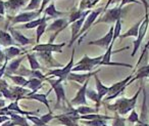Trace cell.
Wrapping results in <instances>:
<instances>
[{"label":"cell","mask_w":149,"mask_h":126,"mask_svg":"<svg viewBox=\"0 0 149 126\" xmlns=\"http://www.w3.org/2000/svg\"><path fill=\"white\" fill-rule=\"evenodd\" d=\"M142 88H139L137 90V92L135 93V95L131 99H126V97H122V99H118V101H116L113 103H110V105H106V108H107L109 111L112 112H116V114L123 116V115H127L129 112L133 111L136 106L137 99H138V96L140 94Z\"/></svg>","instance_id":"obj_1"},{"label":"cell","mask_w":149,"mask_h":126,"mask_svg":"<svg viewBox=\"0 0 149 126\" xmlns=\"http://www.w3.org/2000/svg\"><path fill=\"white\" fill-rule=\"evenodd\" d=\"M79 118L80 115L72 108H70V111H68L65 114L54 116V119L58 120L60 124L64 126H79Z\"/></svg>","instance_id":"obj_2"},{"label":"cell","mask_w":149,"mask_h":126,"mask_svg":"<svg viewBox=\"0 0 149 126\" xmlns=\"http://www.w3.org/2000/svg\"><path fill=\"white\" fill-rule=\"evenodd\" d=\"M148 25H149L148 9L146 8V15H145V19L142 20V23H141L140 28H139L138 36H137V38L134 40V49H133L132 53H131V56H134L135 54L137 53L139 47H140L141 44H142V41H143V39H144L145 35H146L147 29H148Z\"/></svg>","instance_id":"obj_3"},{"label":"cell","mask_w":149,"mask_h":126,"mask_svg":"<svg viewBox=\"0 0 149 126\" xmlns=\"http://www.w3.org/2000/svg\"><path fill=\"white\" fill-rule=\"evenodd\" d=\"M74 49H72V56H70V61L63 67V68L59 69H54V70H50L48 72L47 75H52V76H55L58 78V80H60L62 82L63 80H66L68 76L70 75V73L72 72V69L74 68Z\"/></svg>","instance_id":"obj_4"},{"label":"cell","mask_w":149,"mask_h":126,"mask_svg":"<svg viewBox=\"0 0 149 126\" xmlns=\"http://www.w3.org/2000/svg\"><path fill=\"white\" fill-rule=\"evenodd\" d=\"M132 78H133V75H131V76L127 77L124 80L111 85V86L109 87V89H108V93H107V95H106L105 101H110V99H116V96H118V95L124 91V89L128 86V83L130 82V80Z\"/></svg>","instance_id":"obj_5"},{"label":"cell","mask_w":149,"mask_h":126,"mask_svg":"<svg viewBox=\"0 0 149 126\" xmlns=\"http://www.w3.org/2000/svg\"><path fill=\"white\" fill-rule=\"evenodd\" d=\"M122 11L123 8L120 7H114L109 11H106V13L103 15V17L100 18L97 22L94 23V25H97L99 23H106V24H116V22H118V20H120L122 17Z\"/></svg>","instance_id":"obj_6"},{"label":"cell","mask_w":149,"mask_h":126,"mask_svg":"<svg viewBox=\"0 0 149 126\" xmlns=\"http://www.w3.org/2000/svg\"><path fill=\"white\" fill-rule=\"evenodd\" d=\"M101 13H102V8L100 7V8L95 9V11H91V13H90L89 15H87V19H86V21L84 22L83 27H82L81 32H80V34H79V37H80V36H82V37L79 39V41H78V43H79V44L81 43L82 40H83V38L85 37L86 32H87L88 30L90 29V27H91V26L94 25L96 19H97L98 15H99Z\"/></svg>","instance_id":"obj_7"},{"label":"cell","mask_w":149,"mask_h":126,"mask_svg":"<svg viewBox=\"0 0 149 126\" xmlns=\"http://www.w3.org/2000/svg\"><path fill=\"white\" fill-rule=\"evenodd\" d=\"M49 83L51 84L52 86V89L54 90L55 92V95H56V108H58L59 103H68V99L65 97V91H64V88H63V85H62L61 81L60 80H50L48 79Z\"/></svg>","instance_id":"obj_8"},{"label":"cell","mask_w":149,"mask_h":126,"mask_svg":"<svg viewBox=\"0 0 149 126\" xmlns=\"http://www.w3.org/2000/svg\"><path fill=\"white\" fill-rule=\"evenodd\" d=\"M89 84V79L85 81L83 86L78 90L77 94L74 95V99H70V103L72 106H88L87 99H86V91H87V87Z\"/></svg>","instance_id":"obj_9"},{"label":"cell","mask_w":149,"mask_h":126,"mask_svg":"<svg viewBox=\"0 0 149 126\" xmlns=\"http://www.w3.org/2000/svg\"><path fill=\"white\" fill-rule=\"evenodd\" d=\"M65 45V43L61 44H53V43H46V44H37L33 47V51L36 52H62V47Z\"/></svg>","instance_id":"obj_10"},{"label":"cell","mask_w":149,"mask_h":126,"mask_svg":"<svg viewBox=\"0 0 149 126\" xmlns=\"http://www.w3.org/2000/svg\"><path fill=\"white\" fill-rule=\"evenodd\" d=\"M112 38H113V26L110 27L109 31L106 33V35H104L102 38H99V39H97V40L90 41L88 44H89V45H96V46H99V47H103L107 49L110 44H111Z\"/></svg>","instance_id":"obj_11"},{"label":"cell","mask_w":149,"mask_h":126,"mask_svg":"<svg viewBox=\"0 0 149 126\" xmlns=\"http://www.w3.org/2000/svg\"><path fill=\"white\" fill-rule=\"evenodd\" d=\"M40 15L39 11H25V13H22L19 15H15V18L11 19L13 24H19V23H29L34 20H36V18Z\"/></svg>","instance_id":"obj_12"},{"label":"cell","mask_w":149,"mask_h":126,"mask_svg":"<svg viewBox=\"0 0 149 126\" xmlns=\"http://www.w3.org/2000/svg\"><path fill=\"white\" fill-rule=\"evenodd\" d=\"M68 21H66L65 19L55 20V21H54L53 23H52L51 25H50L49 27L46 29L47 31H49V32H54V36L51 38V39H50L49 43H52V41L55 39V37L58 35V34H59V32H61L64 28H66V26H68Z\"/></svg>","instance_id":"obj_13"},{"label":"cell","mask_w":149,"mask_h":126,"mask_svg":"<svg viewBox=\"0 0 149 126\" xmlns=\"http://www.w3.org/2000/svg\"><path fill=\"white\" fill-rule=\"evenodd\" d=\"M84 22H85V17L70 24V29H72V38H70V44H68V46H72V44H74V42L77 40V38H79V34H80V32H81L82 27H83Z\"/></svg>","instance_id":"obj_14"},{"label":"cell","mask_w":149,"mask_h":126,"mask_svg":"<svg viewBox=\"0 0 149 126\" xmlns=\"http://www.w3.org/2000/svg\"><path fill=\"white\" fill-rule=\"evenodd\" d=\"M52 89H50L49 91H48L47 93H31V92H29L27 95H26L24 99H34V101H39V103H43V105H45V107L48 109V111L49 112H52L51 111V109H50V106H49V101H48V99H47V96H48V94L50 93V91H51Z\"/></svg>","instance_id":"obj_15"},{"label":"cell","mask_w":149,"mask_h":126,"mask_svg":"<svg viewBox=\"0 0 149 126\" xmlns=\"http://www.w3.org/2000/svg\"><path fill=\"white\" fill-rule=\"evenodd\" d=\"M4 111H10V112H13V113H17V114H19V115H36L38 113L37 112H28V111H24L19 108V101H13L11 103H9L7 107H4L3 109L0 110V112H4Z\"/></svg>","instance_id":"obj_16"},{"label":"cell","mask_w":149,"mask_h":126,"mask_svg":"<svg viewBox=\"0 0 149 126\" xmlns=\"http://www.w3.org/2000/svg\"><path fill=\"white\" fill-rule=\"evenodd\" d=\"M101 60H102V56H96V58H90V56H84L83 58L76 64V66H77V65H86V66L90 67V68L93 70L94 67L100 66Z\"/></svg>","instance_id":"obj_17"},{"label":"cell","mask_w":149,"mask_h":126,"mask_svg":"<svg viewBox=\"0 0 149 126\" xmlns=\"http://www.w3.org/2000/svg\"><path fill=\"white\" fill-rule=\"evenodd\" d=\"M97 73H98V71L93 72V73L89 72V73H87V74H74V73L70 72V75L68 76V78H66V80L74 81V82H78V83H80V84H84L87 79H89L91 76H94V75L97 74Z\"/></svg>","instance_id":"obj_18"},{"label":"cell","mask_w":149,"mask_h":126,"mask_svg":"<svg viewBox=\"0 0 149 126\" xmlns=\"http://www.w3.org/2000/svg\"><path fill=\"white\" fill-rule=\"evenodd\" d=\"M2 113H4L6 116H8V117L10 118V120H13L17 126H30V124L28 123L27 118L19 115V114L13 113V112H10V111H4V112H2Z\"/></svg>","instance_id":"obj_19"},{"label":"cell","mask_w":149,"mask_h":126,"mask_svg":"<svg viewBox=\"0 0 149 126\" xmlns=\"http://www.w3.org/2000/svg\"><path fill=\"white\" fill-rule=\"evenodd\" d=\"M9 33H10L11 37L13 38V40L19 42L21 45H28V44H31L32 42H33L32 39L24 36L23 34L19 33V31H17V30H15L13 28H10V29H9Z\"/></svg>","instance_id":"obj_20"},{"label":"cell","mask_w":149,"mask_h":126,"mask_svg":"<svg viewBox=\"0 0 149 126\" xmlns=\"http://www.w3.org/2000/svg\"><path fill=\"white\" fill-rule=\"evenodd\" d=\"M94 79H95V84H96V91H97V94H98V97L99 99L101 101L104 96H106L108 93V89L109 87L105 86L103 83L100 81V79L98 78L97 74L94 75Z\"/></svg>","instance_id":"obj_21"},{"label":"cell","mask_w":149,"mask_h":126,"mask_svg":"<svg viewBox=\"0 0 149 126\" xmlns=\"http://www.w3.org/2000/svg\"><path fill=\"white\" fill-rule=\"evenodd\" d=\"M0 44L5 47H9V46H13L15 44V41L13 40V38L11 37V35L9 33H7L6 31L1 30L0 31Z\"/></svg>","instance_id":"obj_22"},{"label":"cell","mask_w":149,"mask_h":126,"mask_svg":"<svg viewBox=\"0 0 149 126\" xmlns=\"http://www.w3.org/2000/svg\"><path fill=\"white\" fill-rule=\"evenodd\" d=\"M27 0H7L4 2V7L11 11L19 9L26 4Z\"/></svg>","instance_id":"obj_23"},{"label":"cell","mask_w":149,"mask_h":126,"mask_svg":"<svg viewBox=\"0 0 149 126\" xmlns=\"http://www.w3.org/2000/svg\"><path fill=\"white\" fill-rule=\"evenodd\" d=\"M21 52H22V50L19 49V47H15V46H9V47H6L4 50H3L5 62H7V61L15 58L17 56L21 54Z\"/></svg>","instance_id":"obj_24"},{"label":"cell","mask_w":149,"mask_h":126,"mask_svg":"<svg viewBox=\"0 0 149 126\" xmlns=\"http://www.w3.org/2000/svg\"><path fill=\"white\" fill-rule=\"evenodd\" d=\"M24 56H22V58H15V60H13L10 63H9V65L6 67V70H5V74L4 75H10L13 74V73H15L17 70H19V65H21V63L24 61Z\"/></svg>","instance_id":"obj_25"},{"label":"cell","mask_w":149,"mask_h":126,"mask_svg":"<svg viewBox=\"0 0 149 126\" xmlns=\"http://www.w3.org/2000/svg\"><path fill=\"white\" fill-rule=\"evenodd\" d=\"M26 87L29 89H32V91H30L31 93H36V91L39 88L42 87V80L37 78H30L28 80V83L26 85Z\"/></svg>","instance_id":"obj_26"},{"label":"cell","mask_w":149,"mask_h":126,"mask_svg":"<svg viewBox=\"0 0 149 126\" xmlns=\"http://www.w3.org/2000/svg\"><path fill=\"white\" fill-rule=\"evenodd\" d=\"M141 23H142V21H139L138 23H136L134 26H133L132 28H130V29L128 30V31L126 32L125 34H123V35H120V37L122 38H127V37H134V38H137V36H138V33H139V28H140V25Z\"/></svg>","instance_id":"obj_27"},{"label":"cell","mask_w":149,"mask_h":126,"mask_svg":"<svg viewBox=\"0 0 149 126\" xmlns=\"http://www.w3.org/2000/svg\"><path fill=\"white\" fill-rule=\"evenodd\" d=\"M44 13H45V15H49L50 19H55V18H58V17H60V15H65L64 13H61V11H56L54 3H50L49 6H48L47 8H45Z\"/></svg>","instance_id":"obj_28"},{"label":"cell","mask_w":149,"mask_h":126,"mask_svg":"<svg viewBox=\"0 0 149 126\" xmlns=\"http://www.w3.org/2000/svg\"><path fill=\"white\" fill-rule=\"evenodd\" d=\"M6 77H8L9 79L13 81L15 85L17 86H21V87H26L28 83V80L25 78L24 76H21V75H5Z\"/></svg>","instance_id":"obj_29"},{"label":"cell","mask_w":149,"mask_h":126,"mask_svg":"<svg viewBox=\"0 0 149 126\" xmlns=\"http://www.w3.org/2000/svg\"><path fill=\"white\" fill-rule=\"evenodd\" d=\"M48 20H50V18L46 19L45 21L42 22V23L40 24V25L38 26L37 28H36V43H39L40 39H41V37H42V35L45 33L46 29H47V24H46V22H47Z\"/></svg>","instance_id":"obj_30"},{"label":"cell","mask_w":149,"mask_h":126,"mask_svg":"<svg viewBox=\"0 0 149 126\" xmlns=\"http://www.w3.org/2000/svg\"><path fill=\"white\" fill-rule=\"evenodd\" d=\"M74 110H76V112H77L80 116H82V115H89V114L97 113L99 109H98V108L94 109V108H91V107H89V106H80V107H78L77 109H74Z\"/></svg>","instance_id":"obj_31"},{"label":"cell","mask_w":149,"mask_h":126,"mask_svg":"<svg viewBox=\"0 0 149 126\" xmlns=\"http://www.w3.org/2000/svg\"><path fill=\"white\" fill-rule=\"evenodd\" d=\"M86 97H88V99H90L92 101L96 103V105H97V108L99 107L101 101H100L99 97H98L97 91H96V90H93V89H88L87 88V91H86Z\"/></svg>","instance_id":"obj_32"},{"label":"cell","mask_w":149,"mask_h":126,"mask_svg":"<svg viewBox=\"0 0 149 126\" xmlns=\"http://www.w3.org/2000/svg\"><path fill=\"white\" fill-rule=\"evenodd\" d=\"M27 58L30 63V67H31L32 71H36V70L41 69V66H40V64L38 63L35 54H27Z\"/></svg>","instance_id":"obj_33"},{"label":"cell","mask_w":149,"mask_h":126,"mask_svg":"<svg viewBox=\"0 0 149 126\" xmlns=\"http://www.w3.org/2000/svg\"><path fill=\"white\" fill-rule=\"evenodd\" d=\"M46 19H48V18L46 17H42L40 18V19H36L34 20V21L32 22H29V23H27L26 25H24L22 28H24V29H33V28H37L38 26L40 25V24L42 23V22H44Z\"/></svg>","instance_id":"obj_34"},{"label":"cell","mask_w":149,"mask_h":126,"mask_svg":"<svg viewBox=\"0 0 149 126\" xmlns=\"http://www.w3.org/2000/svg\"><path fill=\"white\" fill-rule=\"evenodd\" d=\"M120 30H122V22H120V20H118L113 25V38H112L111 42L112 44H114V41L116 40V38L120 36Z\"/></svg>","instance_id":"obj_35"},{"label":"cell","mask_w":149,"mask_h":126,"mask_svg":"<svg viewBox=\"0 0 149 126\" xmlns=\"http://www.w3.org/2000/svg\"><path fill=\"white\" fill-rule=\"evenodd\" d=\"M26 118H27V120L31 121L35 126H48V124L43 123V121L40 119V117H37L36 115H28L26 116Z\"/></svg>","instance_id":"obj_36"},{"label":"cell","mask_w":149,"mask_h":126,"mask_svg":"<svg viewBox=\"0 0 149 126\" xmlns=\"http://www.w3.org/2000/svg\"><path fill=\"white\" fill-rule=\"evenodd\" d=\"M83 123L87 126H102L106 124V120L96 119V120H82Z\"/></svg>","instance_id":"obj_37"},{"label":"cell","mask_w":149,"mask_h":126,"mask_svg":"<svg viewBox=\"0 0 149 126\" xmlns=\"http://www.w3.org/2000/svg\"><path fill=\"white\" fill-rule=\"evenodd\" d=\"M42 0H31L29 4L26 6V8H24L26 11H34L35 9L39 8V6L41 5Z\"/></svg>","instance_id":"obj_38"},{"label":"cell","mask_w":149,"mask_h":126,"mask_svg":"<svg viewBox=\"0 0 149 126\" xmlns=\"http://www.w3.org/2000/svg\"><path fill=\"white\" fill-rule=\"evenodd\" d=\"M113 123H112V126H126V118H124L123 116L116 114L113 117Z\"/></svg>","instance_id":"obj_39"},{"label":"cell","mask_w":149,"mask_h":126,"mask_svg":"<svg viewBox=\"0 0 149 126\" xmlns=\"http://www.w3.org/2000/svg\"><path fill=\"white\" fill-rule=\"evenodd\" d=\"M127 121L128 122H131V123H137L139 121V115L135 110L131 111V114L129 115V117L127 118Z\"/></svg>","instance_id":"obj_40"},{"label":"cell","mask_w":149,"mask_h":126,"mask_svg":"<svg viewBox=\"0 0 149 126\" xmlns=\"http://www.w3.org/2000/svg\"><path fill=\"white\" fill-rule=\"evenodd\" d=\"M40 119L43 121V123L45 124H48L51 120L54 119V116L53 114H52V112H48L47 114H44V115H42L41 117H40Z\"/></svg>","instance_id":"obj_41"},{"label":"cell","mask_w":149,"mask_h":126,"mask_svg":"<svg viewBox=\"0 0 149 126\" xmlns=\"http://www.w3.org/2000/svg\"><path fill=\"white\" fill-rule=\"evenodd\" d=\"M128 3H139L137 0H122V3H120V5L118 7L120 8H123V6L126 4H128Z\"/></svg>","instance_id":"obj_42"},{"label":"cell","mask_w":149,"mask_h":126,"mask_svg":"<svg viewBox=\"0 0 149 126\" xmlns=\"http://www.w3.org/2000/svg\"><path fill=\"white\" fill-rule=\"evenodd\" d=\"M7 67V62H4V64L2 65V67L0 68V79H2V76L5 74V70Z\"/></svg>","instance_id":"obj_43"},{"label":"cell","mask_w":149,"mask_h":126,"mask_svg":"<svg viewBox=\"0 0 149 126\" xmlns=\"http://www.w3.org/2000/svg\"><path fill=\"white\" fill-rule=\"evenodd\" d=\"M5 11V7H4V1L0 0V15H3Z\"/></svg>","instance_id":"obj_44"},{"label":"cell","mask_w":149,"mask_h":126,"mask_svg":"<svg viewBox=\"0 0 149 126\" xmlns=\"http://www.w3.org/2000/svg\"><path fill=\"white\" fill-rule=\"evenodd\" d=\"M1 126H17V125H15V123L13 121V120H8V121L1 124Z\"/></svg>","instance_id":"obj_45"},{"label":"cell","mask_w":149,"mask_h":126,"mask_svg":"<svg viewBox=\"0 0 149 126\" xmlns=\"http://www.w3.org/2000/svg\"><path fill=\"white\" fill-rule=\"evenodd\" d=\"M3 62H5V60H4V54H3V50L1 49V47H0V65L2 64Z\"/></svg>","instance_id":"obj_46"},{"label":"cell","mask_w":149,"mask_h":126,"mask_svg":"<svg viewBox=\"0 0 149 126\" xmlns=\"http://www.w3.org/2000/svg\"><path fill=\"white\" fill-rule=\"evenodd\" d=\"M4 107H5V101H4V99H0V110L3 109Z\"/></svg>","instance_id":"obj_47"},{"label":"cell","mask_w":149,"mask_h":126,"mask_svg":"<svg viewBox=\"0 0 149 126\" xmlns=\"http://www.w3.org/2000/svg\"><path fill=\"white\" fill-rule=\"evenodd\" d=\"M135 126H149V123H141V122H138V123H136Z\"/></svg>","instance_id":"obj_48"},{"label":"cell","mask_w":149,"mask_h":126,"mask_svg":"<svg viewBox=\"0 0 149 126\" xmlns=\"http://www.w3.org/2000/svg\"><path fill=\"white\" fill-rule=\"evenodd\" d=\"M1 20H2V15H0V21H1Z\"/></svg>","instance_id":"obj_49"},{"label":"cell","mask_w":149,"mask_h":126,"mask_svg":"<svg viewBox=\"0 0 149 126\" xmlns=\"http://www.w3.org/2000/svg\"><path fill=\"white\" fill-rule=\"evenodd\" d=\"M2 96H3V95H2V93L0 92V97H2Z\"/></svg>","instance_id":"obj_50"},{"label":"cell","mask_w":149,"mask_h":126,"mask_svg":"<svg viewBox=\"0 0 149 126\" xmlns=\"http://www.w3.org/2000/svg\"><path fill=\"white\" fill-rule=\"evenodd\" d=\"M102 126H108V125H106V124H104V125H102Z\"/></svg>","instance_id":"obj_51"},{"label":"cell","mask_w":149,"mask_h":126,"mask_svg":"<svg viewBox=\"0 0 149 126\" xmlns=\"http://www.w3.org/2000/svg\"><path fill=\"white\" fill-rule=\"evenodd\" d=\"M148 69H149V65H148ZM148 78H149V77H148Z\"/></svg>","instance_id":"obj_52"},{"label":"cell","mask_w":149,"mask_h":126,"mask_svg":"<svg viewBox=\"0 0 149 126\" xmlns=\"http://www.w3.org/2000/svg\"><path fill=\"white\" fill-rule=\"evenodd\" d=\"M148 80H149V78H148Z\"/></svg>","instance_id":"obj_53"}]
</instances>
